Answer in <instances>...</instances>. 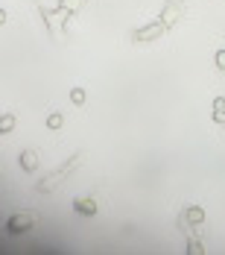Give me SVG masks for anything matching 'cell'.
<instances>
[{
	"mask_svg": "<svg viewBox=\"0 0 225 255\" xmlns=\"http://www.w3.org/2000/svg\"><path fill=\"white\" fill-rule=\"evenodd\" d=\"M32 226H35V214H32V211H18V214H12V217H9V223H6V229L12 232V235L29 232Z\"/></svg>",
	"mask_w": 225,
	"mask_h": 255,
	"instance_id": "1",
	"label": "cell"
},
{
	"mask_svg": "<svg viewBox=\"0 0 225 255\" xmlns=\"http://www.w3.org/2000/svg\"><path fill=\"white\" fill-rule=\"evenodd\" d=\"M76 161H79V155H71V158H68V164H65L62 170H56L53 176H47V179H44V182H41V185H38V191H44V194H47V191H50V188H53V185H56V182H62V179L68 176L71 170H74V164H76Z\"/></svg>",
	"mask_w": 225,
	"mask_h": 255,
	"instance_id": "2",
	"label": "cell"
},
{
	"mask_svg": "<svg viewBox=\"0 0 225 255\" xmlns=\"http://www.w3.org/2000/svg\"><path fill=\"white\" fill-rule=\"evenodd\" d=\"M202 220H205V211H202L199 205H190V208L184 211V217H178V226H181V229H187V226H199Z\"/></svg>",
	"mask_w": 225,
	"mask_h": 255,
	"instance_id": "3",
	"label": "cell"
},
{
	"mask_svg": "<svg viewBox=\"0 0 225 255\" xmlns=\"http://www.w3.org/2000/svg\"><path fill=\"white\" fill-rule=\"evenodd\" d=\"M181 15H184V6H181L178 0H173V3H167V9H164V15H161V24H164V26H173Z\"/></svg>",
	"mask_w": 225,
	"mask_h": 255,
	"instance_id": "4",
	"label": "cell"
},
{
	"mask_svg": "<svg viewBox=\"0 0 225 255\" xmlns=\"http://www.w3.org/2000/svg\"><path fill=\"white\" fill-rule=\"evenodd\" d=\"M164 29H167V26L158 21V24H150L147 29H138V32H135L132 38H135V41H152V38H158V35L164 32Z\"/></svg>",
	"mask_w": 225,
	"mask_h": 255,
	"instance_id": "5",
	"label": "cell"
},
{
	"mask_svg": "<svg viewBox=\"0 0 225 255\" xmlns=\"http://www.w3.org/2000/svg\"><path fill=\"white\" fill-rule=\"evenodd\" d=\"M74 211H76V214H82V217H94V214H97V203H94L91 197H85V200H76V203H74Z\"/></svg>",
	"mask_w": 225,
	"mask_h": 255,
	"instance_id": "6",
	"label": "cell"
},
{
	"mask_svg": "<svg viewBox=\"0 0 225 255\" xmlns=\"http://www.w3.org/2000/svg\"><path fill=\"white\" fill-rule=\"evenodd\" d=\"M21 167H24L26 173L38 170V155H35V150H24V153H21Z\"/></svg>",
	"mask_w": 225,
	"mask_h": 255,
	"instance_id": "7",
	"label": "cell"
},
{
	"mask_svg": "<svg viewBox=\"0 0 225 255\" xmlns=\"http://www.w3.org/2000/svg\"><path fill=\"white\" fill-rule=\"evenodd\" d=\"M15 129V118L12 115H0V132H12Z\"/></svg>",
	"mask_w": 225,
	"mask_h": 255,
	"instance_id": "8",
	"label": "cell"
},
{
	"mask_svg": "<svg viewBox=\"0 0 225 255\" xmlns=\"http://www.w3.org/2000/svg\"><path fill=\"white\" fill-rule=\"evenodd\" d=\"M223 115H225V100L217 97V100H214V121H223Z\"/></svg>",
	"mask_w": 225,
	"mask_h": 255,
	"instance_id": "9",
	"label": "cell"
},
{
	"mask_svg": "<svg viewBox=\"0 0 225 255\" xmlns=\"http://www.w3.org/2000/svg\"><path fill=\"white\" fill-rule=\"evenodd\" d=\"M71 100H74L76 106H82V103H85V91H82V88H74V91H71Z\"/></svg>",
	"mask_w": 225,
	"mask_h": 255,
	"instance_id": "10",
	"label": "cell"
},
{
	"mask_svg": "<svg viewBox=\"0 0 225 255\" xmlns=\"http://www.w3.org/2000/svg\"><path fill=\"white\" fill-rule=\"evenodd\" d=\"M47 127H50V129H59V127H62V115H59V112L47 118Z\"/></svg>",
	"mask_w": 225,
	"mask_h": 255,
	"instance_id": "11",
	"label": "cell"
},
{
	"mask_svg": "<svg viewBox=\"0 0 225 255\" xmlns=\"http://www.w3.org/2000/svg\"><path fill=\"white\" fill-rule=\"evenodd\" d=\"M217 68H220V71H225V50L217 53Z\"/></svg>",
	"mask_w": 225,
	"mask_h": 255,
	"instance_id": "12",
	"label": "cell"
},
{
	"mask_svg": "<svg viewBox=\"0 0 225 255\" xmlns=\"http://www.w3.org/2000/svg\"><path fill=\"white\" fill-rule=\"evenodd\" d=\"M3 21H6V12H3V9H0V24H3Z\"/></svg>",
	"mask_w": 225,
	"mask_h": 255,
	"instance_id": "13",
	"label": "cell"
},
{
	"mask_svg": "<svg viewBox=\"0 0 225 255\" xmlns=\"http://www.w3.org/2000/svg\"><path fill=\"white\" fill-rule=\"evenodd\" d=\"M220 124H223V127H225V115H223V121H220Z\"/></svg>",
	"mask_w": 225,
	"mask_h": 255,
	"instance_id": "14",
	"label": "cell"
}]
</instances>
